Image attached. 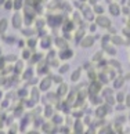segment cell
I'll list each match as a JSON object with an SVG mask.
<instances>
[{"mask_svg": "<svg viewBox=\"0 0 130 134\" xmlns=\"http://www.w3.org/2000/svg\"><path fill=\"white\" fill-rule=\"evenodd\" d=\"M111 13L113 14V15H116V14H118V6H116V4H112V6H111Z\"/></svg>", "mask_w": 130, "mask_h": 134, "instance_id": "cell-4", "label": "cell"}, {"mask_svg": "<svg viewBox=\"0 0 130 134\" xmlns=\"http://www.w3.org/2000/svg\"><path fill=\"white\" fill-rule=\"evenodd\" d=\"M91 43H93V40H91V37H87L86 40H84V42L82 43V46H83V47H86V46H91Z\"/></svg>", "mask_w": 130, "mask_h": 134, "instance_id": "cell-3", "label": "cell"}, {"mask_svg": "<svg viewBox=\"0 0 130 134\" xmlns=\"http://www.w3.org/2000/svg\"><path fill=\"white\" fill-rule=\"evenodd\" d=\"M10 7H11V2H7L6 3V8H10Z\"/></svg>", "mask_w": 130, "mask_h": 134, "instance_id": "cell-6", "label": "cell"}, {"mask_svg": "<svg viewBox=\"0 0 130 134\" xmlns=\"http://www.w3.org/2000/svg\"><path fill=\"white\" fill-rule=\"evenodd\" d=\"M6 26H7V21L6 19H2V21H0V33H4Z\"/></svg>", "mask_w": 130, "mask_h": 134, "instance_id": "cell-2", "label": "cell"}, {"mask_svg": "<svg viewBox=\"0 0 130 134\" xmlns=\"http://www.w3.org/2000/svg\"><path fill=\"white\" fill-rule=\"evenodd\" d=\"M118 100H119V101H122V100H123V96H122V93L118 96Z\"/></svg>", "mask_w": 130, "mask_h": 134, "instance_id": "cell-7", "label": "cell"}, {"mask_svg": "<svg viewBox=\"0 0 130 134\" xmlns=\"http://www.w3.org/2000/svg\"><path fill=\"white\" fill-rule=\"evenodd\" d=\"M97 22H98V24H101V25H108V24H109L107 19H104V18H98V19H97Z\"/></svg>", "mask_w": 130, "mask_h": 134, "instance_id": "cell-5", "label": "cell"}, {"mask_svg": "<svg viewBox=\"0 0 130 134\" xmlns=\"http://www.w3.org/2000/svg\"><path fill=\"white\" fill-rule=\"evenodd\" d=\"M13 22H14V26L15 28H19V25H21V17L18 15H14V19H13Z\"/></svg>", "mask_w": 130, "mask_h": 134, "instance_id": "cell-1", "label": "cell"}]
</instances>
